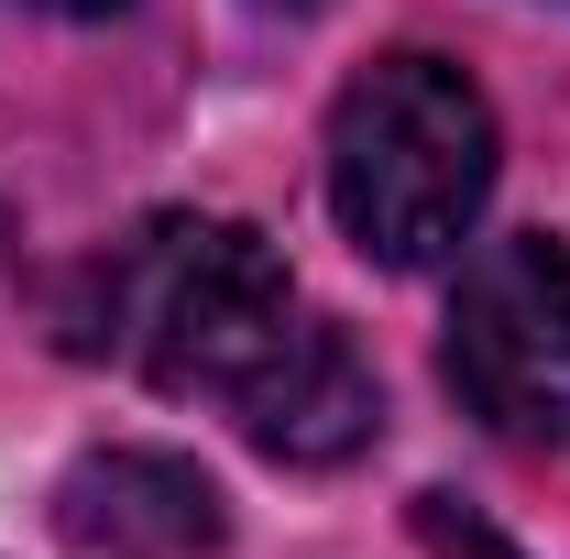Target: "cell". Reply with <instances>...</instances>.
<instances>
[{
	"instance_id": "6da1fadb",
	"label": "cell",
	"mask_w": 570,
	"mask_h": 559,
	"mask_svg": "<svg viewBox=\"0 0 570 559\" xmlns=\"http://www.w3.org/2000/svg\"><path fill=\"white\" fill-rule=\"evenodd\" d=\"M77 341L132 362L165 395L230 406L242 439L296 461V472L352 461L384 428V395H373L362 351L296 296L275 242L242 231V219H209V209H165L142 231H121L88 264Z\"/></svg>"
},
{
	"instance_id": "7a4b0ae2",
	"label": "cell",
	"mask_w": 570,
	"mask_h": 559,
	"mask_svg": "<svg viewBox=\"0 0 570 559\" xmlns=\"http://www.w3.org/2000/svg\"><path fill=\"white\" fill-rule=\"evenodd\" d=\"M494 198V99L450 56H373L330 110V209L362 264L417 275Z\"/></svg>"
},
{
	"instance_id": "3957f363",
	"label": "cell",
	"mask_w": 570,
	"mask_h": 559,
	"mask_svg": "<svg viewBox=\"0 0 570 559\" xmlns=\"http://www.w3.org/2000/svg\"><path fill=\"white\" fill-rule=\"evenodd\" d=\"M450 384L515 450H570V242L504 231L450 285Z\"/></svg>"
},
{
	"instance_id": "277c9868",
	"label": "cell",
	"mask_w": 570,
	"mask_h": 559,
	"mask_svg": "<svg viewBox=\"0 0 570 559\" xmlns=\"http://www.w3.org/2000/svg\"><path fill=\"white\" fill-rule=\"evenodd\" d=\"M56 538L67 559H219L230 516L219 483L176 450H88L56 483Z\"/></svg>"
},
{
	"instance_id": "5b68a950",
	"label": "cell",
	"mask_w": 570,
	"mask_h": 559,
	"mask_svg": "<svg viewBox=\"0 0 570 559\" xmlns=\"http://www.w3.org/2000/svg\"><path fill=\"white\" fill-rule=\"evenodd\" d=\"M33 11H67V22H110L121 0H33Z\"/></svg>"
}]
</instances>
